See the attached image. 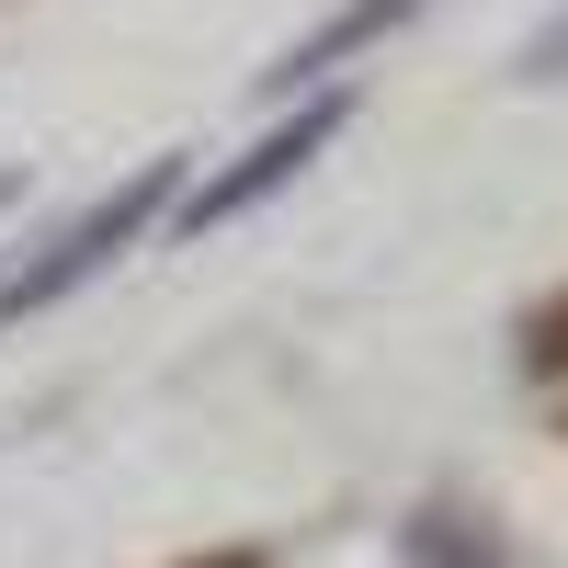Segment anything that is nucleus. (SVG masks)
<instances>
[{"label": "nucleus", "mask_w": 568, "mask_h": 568, "mask_svg": "<svg viewBox=\"0 0 568 568\" xmlns=\"http://www.w3.org/2000/svg\"><path fill=\"white\" fill-rule=\"evenodd\" d=\"M194 568H262V546H227V557H194Z\"/></svg>", "instance_id": "obj_7"}, {"label": "nucleus", "mask_w": 568, "mask_h": 568, "mask_svg": "<svg viewBox=\"0 0 568 568\" xmlns=\"http://www.w3.org/2000/svg\"><path fill=\"white\" fill-rule=\"evenodd\" d=\"M409 557H420V568H500V557L478 546V524H455V511H420V524H409Z\"/></svg>", "instance_id": "obj_4"}, {"label": "nucleus", "mask_w": 568, "mask_h": 568, "mask_svg": "<svg viewBox=\"0 0 568 568\" xmlns=\"http://www.w3.org/2000/svg\"><path fill=\"white\" fill-rule=\"evenodd\" d=\"M409 12H433V0H342V12H329L318 34H296V45H284V58L262 69V103H296V91H318L329 69H342V58H364V45H387Z\"/></svg>", "instance_id": "obj_3"}, {"label": "nucleus", "mask_w": 568, "mask_h": 568, "mask_svg": "<svg viewBox=\"0 0 568 568\" xmlns=\"http://www.w3.org/2000/svg\"><path fill=\"white\" fill-rule=\"evenodd\" d=\"M524 80H568V23H546V34L524 45Z\"/></svg>", "instance_id": "obj_6"}, {"label": "nucleus", "mask_w": 568, "mask_h": 568, "mask_svg": "<svg viewBox=\"0 0 568 568\" xmlns=\"http://www.w3.org/2000/svg\"><path fill=\"white\" fill-rule=\"evenodd\" d=\"M353 125V91H307V103L296 114H284L273 136H262V149H240V160H227L216 182H194V194H182V227H194V240H205V227H227V216H251L262 194H284V182H296L318 149H329V136H342Z\"/></svg>", "instance_id": "obj_2"}, {"label": "nucleus", "mask_w": 568, "mask_h": 568, "mask_svg": "<svg viewBox=\"0 0 568 568\" xmlns=\"http://www.w3.org/2000/svg\"><path fill=\"white\" fill-rule=\"evenodd\" d=\"M171 194H182V160H149V171H125L114 194H91V205H80V216H69L23 273H0V329L34 318V307H58L69 284H91L125 240H149V216H171Z\"/></svg>", "instance_id": "obj_1"}, {"label": "nucleus", "mask_w": 568, "mask_h": 568, "mask_svg": "<svg viewBox=\"0 0 568 568\" xmlns=\"http://www.w3.org/2000/svg\"><path fill=\"white\" fill-rule=\"evenodd\" d=\"M524 375H568V284L524 318Z\"/></svg>", "instance_id": "obj_5"}, {"label": "nucleus", "mask_w": 568, "mask_h": 568, "mask_svg": "<svg viewBox=\"0 0 568 568\" xmlns=\"http://www.w3.org/2000/svg\"><path fill=\"white\" fill-rule=\"evenodd\" d=\"M12 194H23V182H12V171H0V216H12Z\"/></svg>", "instance_id": "obj_8"}]
</instances>
